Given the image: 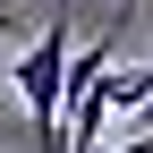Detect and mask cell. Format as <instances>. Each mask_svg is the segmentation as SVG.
<instances>
[{"instance_id":"6da1fadb","label":"cell","mask_w":153,"mask_h":153,"mask_svg":"<svg viewBox=\"0 0 153 153\" xmlns=\"http://www.w3.org/2000/svg\"><path fill=\"white\" fill-rule=\"evenodd\" d=\"M68 68H76L68 17H51V26L17 51V102L34 111V128H43V153H68Z\"/></svg>"},{"instance_id":"7a4b0ae2","label":"cell","mask_w":153,"mask_h":153,"mask_svg":"<svg viewBox=\"0 0 153 153\" xmlns=\"http://www.w3.org/2000/svg\"><path fill=\"white\" fill-rule=\"evenodd\" d=\"M119 153H153V128H145V136H119Z\"/></svg>"},{"instance_id":"3957f363","label":"cell","mask_w":153,"mask_h":153,"mask_svg":"<svg viewBox=\"0 0 153 153\" xmlns=\"http://www.w3.org/2000/svg\"><path fill=\"white\" fill-rule=\"evenodd\" d=\"M128 17H136V0H119V17H111V34H128Z\"/></svg>"},{"instance_id":"277c9868","label":"cell","mask_w":153,"mask_h":153,"mask_svg":"<svg viewBox=\"0 0 153 153\" xmlns=\"http://www.w3.org/2000/svg\"><path fill=\"white\" fill-rule=\"evenodd\" d=\"M145 128H153V102H145V111H136V119H128V136H145Z\"/></svg>"},{"instance_id":"5b68a950","label":"cell","mask_w":153,"mask_h":153,"mask_svg":"<svg viewBox=\"0 0 153 153\" xmlns=\"http://www.w3.org/2000/svg\"><path fill=\"white\" fill-rule=\"evenodd\" d=\"M0 34H17V9H9V0H0Z\"/></svg>"},{"instance_id":"8992f818","label":"cell","mask_w":153,"mask_h":153,"mask_svg":"<svg viewBox=\"0 0 153 153\" xmlns=\"http://www.w3.org/2000/svg\"><path fill=\"white\" fill-rule=\"evenodd\" d=\"M85 153H119V145H85Z\"/></svg>"}]
</instances>
